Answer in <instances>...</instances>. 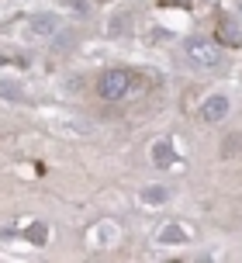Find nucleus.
Returning a JSON list of instances; mask_svg holds the SVG:
<instances>
[{
  "label": "nucleus",
  "mask_w": 242,
  "mask_h": 263,
  "mask_svg": "<svg viewBox=\"0 0 242 263\" xmlns=\"http://www.w3.org/2000/svg\"><path fill=\"white\" fill-rule=\"evenodd\" d=\"M184 52H187V59L194 66H218L221 63V45H215L211 39H190L187 45H184Z\"/></svg>",
  "instance_id": "obj_1"
},
{
  "label": "nucleus",
  "mask_w": 242,
  "mask_h": 263,
  "mask_svg": "<svg viewBox=\"0 0 242 263\" xmlns=\"http://www.w3.org/2000/svg\"><path fill=\"white\" fill-rule=\"evenodd\" d=\"M97 93H100L104 101H121V97L128 93V73H125V69H108V73H100Z\"/></svg>",
  "instance_id": "obj_2"
},
{
  "label": "nucleus",
  "mask_w": 242,
  "mask_h": 263,
  "mask_svg": "<svg viewBox=\"0 0 242 263\" xmlns=\"http://www.w3.org/2000/svg\"><path fill=\"white\" fill-rule=\"evenodd\" d=\"M225 115H229V97H225V93H211V97L201 104V118L204 121H225Z\"/></svg>",
  "instance_id": "obj_3"
},
{
  "label": "nucleus",
  "mask_w": 242,
  "mask_h": 263,
  "mask_svg": "<svg viewBox=\"0 0 242 263\" xmlns=\"http://www.w3.org/2000/svg\"><path fill=\"white\" fill-rule=\"evenodd\" d=\"M159 242H166V246H180V242H187V229H184V225H163L159 229Z\"/></svg>",
  "instance_id": "obj_4"
},
{
  "label": "nucleus",
  "mask_w": 242,
  "mask_h": 263,
  "mask_svg": "<svg viewBox=\"0 0 242 263\" xmlns=\"http://www.w3.org/2000/svg\"><path fill=\"white\" fill-rule=\"evenodd\" d=\"M55 28H59V17L55 14H38L31 21V35H52Z\"/></svg>",
  "instance_id": "obj_5"
},
{
  "label": "nucleus",
  "mask_w": 242,
  "mask_h": 263,
  "mask_svg": "<svg viewBox=\"0 0 242 263\" xmlns=\"http://www.w3.org/2000/svg\"><path fill=\"white\" fill-rule=\"evenodd\" d=\"M152 163H156V166H170V163H173V145L170 142H156L152 145Z\"/></svg>",
  "instance_id": "obj_6"
},
{
  "label": "nucleus",
  "mask_w": 242,
  "mask_h": 263,
  "mask_svg": "<svg viewBox=\"0 0 242 263\" xmlns=\"http://www.w3.org/2000/svg\"><path fill=\"white\" fill-rule=\"evenodd\" d=\"M218 35H221V39L229 42V45H242V31L235 25H232V21H221V28H218Z\"/></svg>",
  "instance_id": "obj_7"
},
{
  "label": "nucleus",
  "mask_w": 242,
  "mask_h": 263,
  "mask_svg": "<svg viewBox=\"0 0 242 263\" xmlns=\"http://www.w3.org/2000/svg\"><path fill=\"white\" fill-rule=\"evenodd\" d=\"M0 97H11V101H25V90L17 83H0Z\"/></svg>",
  "instance_id": "obj_8"
},
{
  "label": "nucleus",
  "mask_w": 242,
  "mask_h": 263,
  "mask_svg": "<svg viewBox=\"0 0 242 263\" xmlns=\"http://www.w3.org/2000/svg\"><path fill=\"white\" fill-rule=\"evenodd\" d=\"M142 201H166V187H149V191H142Z\"/></svg>",
  "instance_id": "obj_9"
},
{
  "label": "nucleus",
  "mask_w": 242,
  "mask_h": 263,
  "mask_svg": "<svg viewBox=\"0 0 242 263\" xmlns=\"http://www.w3.org/2000/svg\"><path fill=\"white\" fill-rule=\"evenodd\" d=\"M45 236H49V232H45V225H31V229L25 232V239H31V242H38V246L45 242Z\"/></svg>",
  "instance_id": "obj_10"
},
{
  "label": "nucleus",
  "mask_w": 242,
  "mask_h": 263,
  "mask_svg": "<svg viewBox=\"0 0 242 263\" xmlns=\"http://www.w3.org/2000/svg\"><path fill=\"white\" fill-rule=\"evenodd\" d=\"M239 14H242V0H239Z\"/></svg>",
  "instance_id": "obj_11"
}]
</instances>
